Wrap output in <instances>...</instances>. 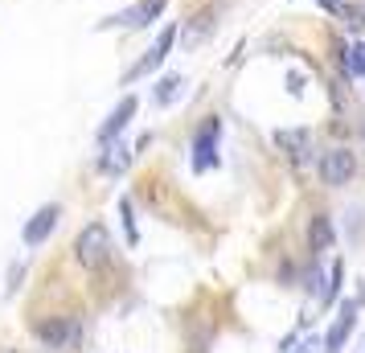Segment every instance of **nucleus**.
Listing matches in <instances>:
<instances>
[{"label": "nucleus", "mask_w": 365, "mask_h": 353, "mask_svg": "<svg viewBox=\"0 0 365 353\" xmlns=\"http://www.w3.org/2000/svg\"><path fill=\"white\" fill-rule=\"evenodd\" d=\"M74 259H78L86 271H99L103 263L111 259V235H107L103 222L83 226V235H78V242H74Z\"/></svg>", "instance_id": "f257e3e1"}, {"label": "nucleus", "mask_w": 365, "mask_h": 353, "mask_svg": "<svg viewBox=\"0 0 365 353\" xmlns=\"http://www.w3.org/2000/svg\"><path fill=\"white\" fill-rule=\"evenodd\" d=\"M353 177H357V156L349 148H329L320 156V181H324V185H332V189L349 185Z\"/></svg>", "instance_id": "f03ea898"}, {"label": "nucleus", "mask_w": 365, "mask_h": 353, "mask_svg": "<svg viewBox=\"0 0 365 353\" xmlns=\"http://www.w3.org/2000/svg\"><path fill=\"white\" fill-rule=\"evenodd\" d=\"M217 135H222V123H217V119H205L197 140H193V168H197V173L217 165Z\"/></svg>", "instance_id": "7ed1b4c3"}, {"label": "nucleus", "mask_w": 365, "mask_h": 353, "mask_svg": "<svg viewBox=\"0 0 365 353\" xmlns=\"http://www.w3.org/2000/svg\"><path fill=\"white\" fill-rule=\"evenodd\" d=\"M173 41H177V25H168L165 34L156 37V46H152V50L144 53V58H140L132 70H128V83H135V78H144V74H152V70L160 66V62L168 58V50H173Z\"/></svg>", "instance_id": "20e7f679"}, {"label": "nucleus", "mask_w": 365, "mask_h": 353, "mask_svg": "<svg viewBox=\"0 0 365 353\" xmlns=\"http://www.w3.org/2000/svg\"><path fill=\"white\" fill-rule=\"evenodd\" d=\"M135 111H140V99H135V95H123V99L115 103V111L103 119V128H99V144H111V140H115V135L135 119Z\"/></svg>", "instance_id": "39448f33"}, {"label": "nucleus", "mask_w": 365, "mask_h": 353, "mask_svg": "<svg viewBox=\"0 0 365 353\" xmlns=\"http://www.w3.org/2000/svg\"><path fill=\"white\" fill-rule=\"evenodd\" d=\"M58 218H62V205H41L34 218L25 222V230H21L25 247H37V242H46V238H50V230L58 226Z\"/></svg>", "instance_id": "423d86ee"}, {"label": "nucleus", "mask_w": 365, "mask_h": 353, "mask_svg": "<svg viewBox=\"0 0 365 353\" xmlns=\"http://www.w3.org/2000/svg\"><path fill=\"white\" fill-rule=\"evenodd\" d=\"M275 144H279L296 165H304V160L312 156V135L304 132V128H279V132H275Z\"/></svg>", "instance_id": "0eeeda50"}, {"label": "nucleus", "mask_w": 365, "mask_h": 353, "mask_svg": "<svg viewBox=\"0 0 365 353\" xmlns=\"http://www.w3.org/2000/svg\"><path fill=\"white\" fill-rule=\"evenodd\" d=\"M353 324H357V300L341 304V317H336V324L329 329V337H324V353H336L341 345L349 341V333H353Z\"/></svg>", "instance_id": "6e6552de"}, {"label": "nucleus", "mask_w": 365, "mask_h": 353, "mask_svg": "<svg viewBox=\"0 0 365 353\" xmlns=\"http://www.w3.org/2000/svg\"><path fill=\"white\" fill-rule=\"evenodd\" d=\"M165 13V0H144L140 9H128V13H119V17H107L103 25H128V29H140V25H148L152 17H160Z\"/></svg>", "instance_id": "1a4fd4ad"}, {"label": "nucleus", "mask_w": 365, "mask_h": 353, "mask_svg": "<svg viewBox=\"0 0 365 353\" xmlns=\"http://www.w3.org/2000/svg\"><path fill=\"white\" fill-rule=\"evenodd\" d=\"M34 333H37V341H46V345H70V337H74V320H70V317L41 320Z\"/></svg>", "instance_id": "9d476101"}, {"label": "nucleus", "mask_w": 365, "mask_h": 353, "mask_svg": "<svg viewBox=\"0 0 365 353\" xmlns=\"http://www.w3.org/2000/svg\"><path fill=\"white\" fill-rule=\"evenodd\" d=\"M128 165H132V148L128 144H107V152L99 156V168L107 173V177H119V173H128Z\"/></svg>", "instance_id": "9b49d317"}, {"label": "nucleus", "mask_w": 365, "mask_h": 353, "mask_svg": "<svg viewBox=\"0 0 365 353\" xmlns=\"http://www.w3.org/2000/svg\"><path fill=\"white\" fill-rule=\"evenodd\" d=\"M332 247V218L329 214H316L312 226H308V251L320 255V251H329Z\"/></svg>", "instance_id": "f8f14e48"}, {"label": "nucleus", "mask_w": 365, "mask_h": 353, "mask_svg": "<svg viewBox=\"0 0 365 353\" xmlns=\"http://www.w3.org/2000/svg\"><path fill=\"white\" fill-rule=\"evenodd\" d=\"M181 86H185V78H181V74H168V78H160V83H156V103H160V107H168V103H177V95H181Z\"/></svg>", "instance_id": "ddd939ff"}, {"label": "nucleus", "mask_w": 365, "mask_h": 353, "mask_svg": "<svg viewBox=\"0 0 365 353\" xmlns=\"http://www.w3.org/2000/svg\"><path fill=\"white\" fill-rule=\"evenodd\" d=\"M345 70L353 78H365V41H353L345 53Z\"/></svg>", "instance_id": "4468645a"}, {"label": "nucleus", "mask_w": 365, "mask_h": 353, "mask_svg": "<svg viewBox=\"0 0 365 353\" xmlns=\"http://www.w3.org/2000/svg\"><path fill=\"white\" fill-rule=\"evenodd\" d=\"M341 275H345V267H341V263H332L329 287H324V304H332V300H336V292H341Z\"/></svg>", "instance_id": "2eb2a0df"}, {"label": "nucleus", "mask_w": 365, "mask_h": 353, "mask_svg": "<svg viewBox=\"0 0 365 353\" xmlns=\"http://www.w3.org/2000/svg\"><path fill=\"white\" fill-rule=\"evenodd\" d=\"M119 214H123V226H128V242H135V218H132V202H119Z\"/></svg>", "instance_id": "dca6fc26"}, {"label": "nucleus", "mask_w": 365, "mask_h": 353, "mask_svg": "<svg viewBox=\"0 0 365 353\" xmlns=\"http://www.w3.org/2000/svg\"><path fill=\"white\" fill-rule=\"evenodd\" d=\"M320 4H324V9H329L332 17H341V13H345V0H320Z\"/></svg>", "instance_id": "f3484780"}, {"label": "nucleus", "mask_w": 365, "mask_h": 353, "mask_svg": "<svg viewBox=\"0 0 365 353\" xmlns=\"http://www.w3.org/2000/svg\"><path fill=\"white\" fill-rule=\"evenodd\" d=\"M304 287H308V292H320V267L308 271V284H304Z\"/></svg>", "instance_id": "a211bd4d"}, {"label": "nucleus", "mask_w": 365, "mask_h": 353, "mask_svg": "<svg viewBox=\"0 0 365 353\" xmlns=\"http://www.w3.org/2000/svg\"><path fill=\"white\" fill-rule=\"evenodd\" d=\"M287 91H292V95H299V91H304V78H299V74H287Z\"/></svg>", "instance_id": "6ab92c4d"}, {"label": "nucleus", "mask_w": 365, "mask_h": 353, "mask_svg": "<svg viewBox=\"0 0 365 353\" xmlns=\"http://www.w3.org/2000/svg\"><path fill=\"white\" fill-rule=\"evenodd\" d=\"M308 349H312V345H304V349H299V353H308Z\"/></svg>", "instance_id": "aec40b11"}, {"label": "nucleus", "mask_w": 365, "mask_h": 353, "mask_svg": "<svg viewBox=\"0 0 365 353\" xmlns=\"http://www.w3.org/2000/svg\"><path fill=\"white\" fill-rule=\"evenodd\" d=\"M0 353H17V349H0Z\"/></svg>", "instance_id": "412c9836"}]
</instances>
